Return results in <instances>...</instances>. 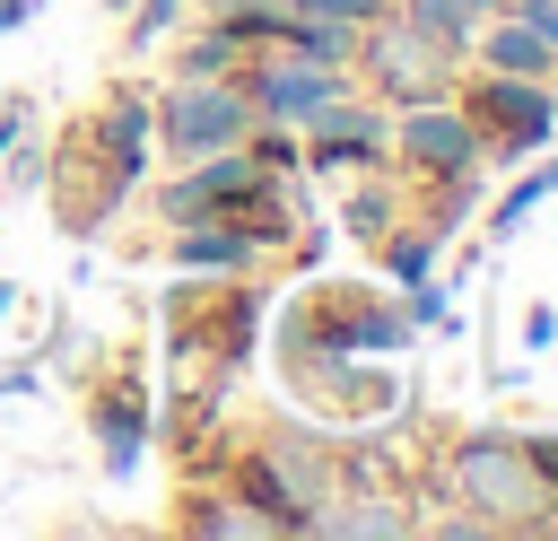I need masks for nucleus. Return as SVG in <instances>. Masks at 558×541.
Returning <instances> with one entry per match:
<instances>
[{
    "instance_id": "nucleus-14",
    "label": "nucleus",
    "mask_w": 558,
    "mask_h": 541,
    "mask_svg": "<svg viewBox=\"0 0 558 541\" xmlns=\"http://www.w3.org/2000/svg\"><path fill=\"white\" fill-rule=\"evenodd\" d=\"M471 61H480V70H514V79H549V44H541V26H532L523 9H497V17H480V35H471Z\"/></svg>"
},
{
    "instance_id": "nucleus-18",
    "label": "nucleus",
    "mask_w": 558,
    "mask_h": 541,
    "mask_svg": "<svg viewBox=\"0 0 558 541\" xmlns=\"http://www.w3.org/2000/svg\"><path fill=\"white\" fill-rule=\"evenodd\" d=\"M392 17H401V26L418 35V44H436V52L453 61V70L471 61V35H480V17H471L462 0H392Z\"/></svg>"
},
{
    "instance_id": "nucleus-20",
    "label": "nucleus",
    "mask_w": 558,
    "mask_h": 541,
    "mask_svg": "<svg viewBox=\"0 0 558 541\" xmlns=\"http://www.w3.org/2000/svg\"><path fill=\"white\" fill-rule=\"evenodd\" d=\"M235 61H244V44H235L218 17H201V26L183 35V52H174V70H183V79H227Z\"/></svg>"
},
{
    "instance_id": "nucleus-1",
    "label": "nucleus",
    "mask_w": 558,
    "mask_h": 541,
    "mask_svg": "<svg viewBox=\"0 0 558 541\" xmlns=\"http://www.w3.org/2000/svg\"><path fill=\"white\" fill-rule=\"evenodd\" d=\"M418 332L401 305H384L375 288L357 279H323L305 288L296 305H279V366H314V358H401Z\"/></svg>"
},
{
    "instance_id": "nucleus-21",
    "label": "nucleus",
    "mask_w": 558,
    "mask_h": 541,
    "mask_svg": "<svg viewBox=\"0 0 558 541\" xmlns=\"http://www.w3.org/2000/svg\"><path fill=\"white\" fill-rule=\"evenodd\" d=\"M541 201H549V166H532V157H523V175H514V183H506V201L488 209V244H506V236H514Z\"/></svg>"
},
{
    "instance_id": "nucleus-5",
    "label": "nucleus",
    "mask_w": 558,
    "mask_h": 541,
    "mask_svg": "<svg viewBox=\"0 0 558 541\" xmlns=\"http://www.w3.org/2000/svg\"><path fill=\"white\" fill-rule=\"evenodd\" d=\"M349 79H366L375 87V105H427V96H453V61L436 52V44H418L392 9L375 17V26H357V61H349Z\"/></svg>"
},
{
    "instance_id": "nucleus-3",
    "label": "nucleus",
    "mask_w": 558,
    "mask_h": 541,
    "mask_svg": "<svg viewBox=\"0 0 558 541\" xmlns=\"http://www.w3.org/2000/svg\"><path fill=\"white\" fill-rule=\"evenodd\" d=\"M453 105L480 122V166H523L532 148H549V140H558V96H549V79L480 70V79H462V96H453Z\"/></svg>"
},
{
    "instance_id": "nucleus-7",
    "label": "nucleus",
    "mask_w": 558,
    "mask_h": 541,
    "mask_svg": "<svg viewBox=\"0 0 558 541\" xmlns=\"http://www.w3.org/2000/svg\"><path fill=\"white\" fill-rule=\"evenodd\" d=\"M471 166H480V122H471L453 96H427V105H401V113H392V175H401L410 192L453 183V175H471Z\"/></svg>"
},
{
    "instance_id": "nucleus-13",
    "label": "nucleus",
    "mask_w": 558,
    "mask_h": 541,
    "mask_svg": "<svg viewBox=\"0 0 558 541\" xmlns=\"http://www.w3.org/2000/svg\"><path fill=\"white\" fill-rule=\"evenodd\" d=\"M166 262L192 270V279H235V270L262 262V244L244 227H227V218H183V227H166Z\"/></svg>"
},
{
    "instance_id": "nucleus-10",
    "label": "nucleus",
    "mask_w": 558,
    "mask_h": 541,
    "mask_svg": "<svg viewBox=\"0 0 558 541\" xmlns=\"http://www.w3.org/2000/svg\"><path fill=\"white\" fill-rule=\"evenodd\" d=\"M262 175H270V166H262L244 140H235V148H209V157H183V166L157 183V218H166V227H183V218H218V209L244 201Z\"/></svg>"
},
{
    "instance_id": "nucleus-2",
    "label": "nucleus",
    "mask_w": 558,
    "mask_h": 541,
    "mask_svg": "<svg viewBox=\"0 0 558 541\" xmlns=\"http://www.w3.org/2000/svg\"><path fill=\"white\" fill-rule=\"evenodd\" d=\"M445 497H462L488 532H541V515L558 506L514 428H471V436L445 454Z\"/></svg>"
},
{
    "instance_id": "nucleus-19",
    "label": "nucleus",
    "mask_w": 558,
    "mask_h": 541,
    "mask_svg": "<svg viewBox=\"0 0 558 541\" xmlns=\"http://www.w3.org/2000/svg\"><path fill=\"white\" fill-rule=\"evenodd\" d=\"M436 244H445V236H436L427 218H401V227L375 236V253H384V270H392L401 288H410V279H436Z\"/></svg>"
},
{
    "instance_id": "nucleus-8",
    "label": "nucleus",
    "mask_w": 558,
    "mask_h": 541,
    "mask_svg": "<svg viewBox=\"0 0 558 541\" xmlns=\"http://www.w3.org/2000/svg\"><path fill=\"white\" fill-rule=\"evenodd\" d=\"M296 166L305 175H366V166H392V105L375 96H331L323 113L296 122Z\"/></svg>"
},
{
    "instance_id": "nucleus-24",
    "label": "nucleus",
    "mask_w": 558,
    "mask_h": 541,
    "mask_svg": "<svg viewBox=\"0 0 558 541\" xmlns=\"http://www.w3.org/2000/svg\"><path fill=\"white\" fill-rule=\"evenodd\" d=\"M174 17H183V0H140V9H131V44H157Z\"/></svg>"
},
{
    "instance_id": "nucleus-30",
    "label": "nucleus",
    "mask_w": 558,
    "mask_h": 541,
    "mask_svg": "<svg viewBox=\"0 0 558 541\" xmlns=\"http://www.w3.org/2000/svg\"><path fill=\"white\" fill-rule=\"evenodd\" d=\"M541 532H558V506H549V515H541Z\"/></svg>"
},
{
    "instance_id": "nucleus-11",
    "label": "nucleus",
    "mask_w": 558,
    "mask_h": 541,
    "mask_svg": "<svg viewBox=\"0 0 558 541\" xmlns=\"http://www.w3.org/2000/svg\"><path fill=\"white\" fill-rule=\"evenodd\" d=\"M87 148L140 192V175L157 166V113H148V96H140V87H113V96L96 105V122H87Z\"/></svg>"
},
{
    "instance_id": "nucleus-6",
    "label": "nucleus",
    "mask_w": 558,
    "mask_h": 541,
    "mask_svg": "<svg viewBox=\"0 0 558 541\" xmlns=\"http://www.w3.org/2000/svg\"><path fill=\"white\" fill-rule=\"evenodd\" d=\"M235 79H244L253 113H262V122H288V131H296L305 113H323L331 96H349V61H323V52H296V44H262V52H244Z\"/></svg>"
},
{
    "instance_id": "nucleus-23",
    "label": "nucleus",
    "mask_w": 558,
    "mask_h": 541,
    "mask_svg": "<svg viewBox=\"0 0 558 541\" xmlns=\"http://www.w3.org/2000/svg\"><path fill=\"white\" fill-rule=\"evenodd\" d=\"M558 349V297H532L523 305V358H549Z\"/></svg>"
},
{
    "instance_id": "nucleus-12",
    "label": "nucleus",
    "mask_w": 558,
    "mask_h": 541,
    "mask_svg": "<svg viewBox=\"0 0 558 541\" xmlns=\"http://www.w3.org/2000/svg\"><path fill=\"white\" fill-rule=\"evenodd\" d=\"M87 428H96V454H105V480H140V454H148V393L140 384H105L87 401Z\"/></svg>"
},
{
    "instance_id": "nucleus-28",
    "label": "nucleus",
    "mask_w": 558,
    "mask_h": 541,
    "mask_svg": "<svg viewBox=\"0 0 558 541\" xmlns=\"http://www.w3.org/2000/svg\"><path fill=\"white\" fill-rule=\"evenodd\" d=\"M9 314H17V279H0V323H9Z\"/></svg>"
},
{
    "instance_id": "nucleus-27",
    "label": "nucleus",
    "mask_w": 558,
    "mask_h": 541,
    "mask_svg": "<svg viewBox=\"0 0 558 541\" xmlns=\"http://www.w3.org/2000/svg\"><path fill=\"white\" fill-rule=\"evenodd\" d=\"M26 17H35V0H0V35H17Z\"/></svg>"
},
{
    "instance_id": "nucleus-29",
    "label": "nucleus",
    "mask_w": 558,
    "mask_h": 541,
    "mask_svg": "<svg viewBox=\"0 0 558 541\" xmlns=\"http://www.w3.org/2000/svg\"><path fill=\"white\" fill-rule=\"evenodd\" d=\"M462 9H471V17H497V9H514V0H462Z\"/></svg>"
},
{
    "instance_id": "nucleus-25",
    "label": "nucleus",
    "mask_w": 558,
    "mask_h": 541,
    "mask_svg": "<svg viewBox=\"0 0 558 541\" xmlns=\"http://www.w3.org/2000/svg\"><path fill=\"white\" fill-rule=\"evenodd\" d=\"M523 454H532V471H541L549 497H558V428H523Z\"/></svg>"
},
{
    "instance_id": "nucleus-17",
    "label": "nucleus",
    "mask_w": 558,
    "mask_h": 541,
    "mask_svg": "<svg viewBox=\"0 0 558 541\" xmlns=\"http://www.w3.org/2000/svg\"><path fill=\"white\" fill-rule=\"evenodd\" d=\"M262 454H270V471L296 489V506H305V524H314V506L331 497V454H323L305 428H270V436H262Z\"/></svg>"
},
{
    "instance_id": "nucleus-16",
    "label": "nucleus",
    "mask_w": 558,
    "mask_h": 541,
    "mask_svg": "<svg viewBox=\"0 0 558 541\" xmlns=\"http://www.w3.org/2000/svg\"><path fill=\"white\" fill-rule=\"evenodd\" d=\"M227 497H244V515H253V532H305V506H296V489L270 471V454L253 445L244 462H235V480H227Z\"/></svg>"
},
{
    "instance_id": "nucleus-15",
    "label": "nucleus",
    "mask_w": 558,
    "mask_h": 541,
    "mask_svg": "<svg viewBox=\"0 0 558 541\" xmlns=\"http://www.w3.org/2000/svg\"><path fill=\"white\" fill-rule=\"evenodd\" d=\"M401 201H410V183H401L392 166H366V175H349V192H340L331 227H340V236H357V244H375L384 227H401Z\"/></svg>"
},
{
    "instance_id": "nucleus-9",
    "label": "nucleus",
    "mask_w": 558,
    "mask_h": 541,
    "mask_svg": "<svg viewBox=\"0 0 558 541\" xmlns=\"http://www.w3.org/2000/svg\"><path fill=\"white\" fill-rule=\"evenodd\" d=\"M253 323H262V297H253V288H201V279L183 270V288L166 297L174 358H209V349H218V366H235V358H253Z\"/></svg>"
},
{
    "instance_id": "nucleus-22",
    "label": "nucleus",
    "mask_w": 558,
    "mask_h": 541,
    "mask_svg": "<svg viewBox=\"0 0 558 541\" xmlns=\"http://www.w3.org/2000/svg\"><path fill=\"white\" fill-rule=\"evenodd\" d=\"M296 17H331V26H375L392 0H288Z\"/></svg>"
},
{
    "instance_id": "nucleus-4",
    "label": "nucleus",
    "mask_w": 558,
    "mask_h": 541,
    "mask_svg": "<svg viewBox=\"0 0 558 541\" xmlns=\"http://www.w3.org/2000/svg\"><path fill=\"white\" fill-rule=\"evenodd\" d=\"M157 113V157H209V148H235V140H253V96H244V79L227 70V79H166V96L148 105Z\"/></svg>"
},
{
    "instance_id": "nucleus-26",
    "label": "nucleus",
    "mask_w": 558,
    "mask_h": 541,
    "mask_svg": "<svg viewBox=\"0 0 558 541\" xmlns=\"http://www.w3.org/2000/svg\"><path fill=\"white\" fill-rule=\"evenodd\" d=\"M532 26H541V44H549V79H558V0H514Z\"/></svg>"
}]
</instances>
